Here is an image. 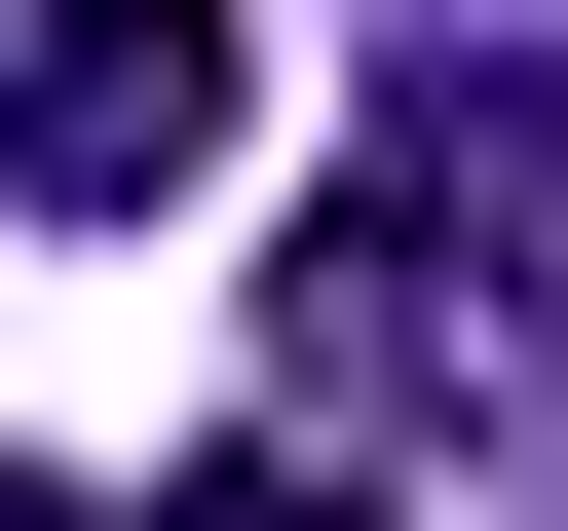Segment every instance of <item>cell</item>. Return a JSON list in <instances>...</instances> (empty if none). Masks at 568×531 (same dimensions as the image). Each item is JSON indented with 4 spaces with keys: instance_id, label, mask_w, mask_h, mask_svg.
Instances as JSON below:
<instances>
[{
    "instance_id": "obj_1",
    "label": "cell",
    "mask_w": 568,
    "mask_h": 531,
    "mask_svg": "<svg viewBox=\"0 0 568 531\" xmlns=\"http://www.w3.org/2000/svg\"><path fill=\"white\" fill-rule=\"evenodd\" d=\"M0 152H39L77 228L227 190V0H39V39H0Z\"/></svg>"
},
{
    "instance_id": "obj_2",
    "label": "cell",
    "mask_w": 568,
    "mask_h": 531,
    "mask_svg": "<svg viewBox=\"0 0 568 531\" xmlns=\"http://www.w3.org/2000/svg\"><path fill=\"white\" fill-rule=\"evenodd\" d=\"M304 380H342V455H379V418H493V266H455V190H417V152L304 228Z\"/></svg>"
},
{
    "instance_id": "obj_3",
    "label": "cell",
    "mask_w": 568,
    "mask_h": 531,
    "mask_svg": "<svg viewBox=\"0 0 568 531\" xmlns=\"http://www.w3.org/2000/svg\"><path fill=\"white\" fill-rule=\"evenodd\" d=\"M152 531H417V493H379V455H342V418H265V455H190V493H152Z\"/></svg>"
},
{
    "instance_id": "obj_4",
    "label": "cell",
    "mask_w": 568,
    "mask_h": 531,
    "mask_svg": "<svg viewBox=\"0 0 568 531\" xmlns=\"http://www.w3.org/2000/svg\"><path fill=\"white\" fill-rule=\"evenodd\" d=\"M0 531H77V493H0Z\"/></svg>"
},
{
    "instance_id": "obj_5",
    "label": "cell",
    "mask_w": 568,
    "mask_h": 531,
    "mask_svg": "<svg viewBox=\"0 0 568 531\" xmlns=\"http://www.w3.org/2000/svg\"><path fill=\"white\" fill-rule=\"evenodd\" d=\"M0 39H39V0H0Z\"/></svg>"
}]
</instances>
